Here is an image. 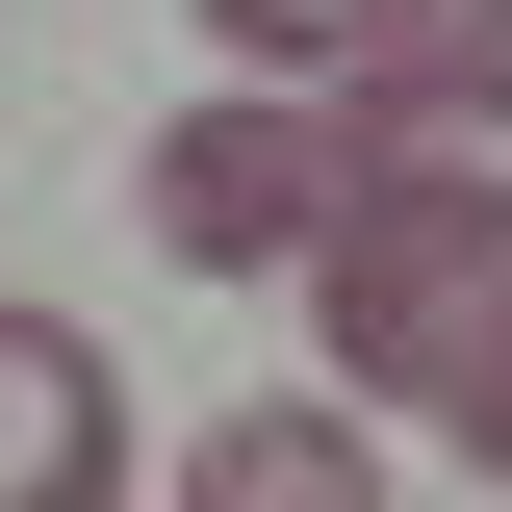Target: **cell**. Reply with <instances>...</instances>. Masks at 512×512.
Returning <instances> with one entry per match:
<instances>
[{"label":"cell","mask_w":512,"mask_h":512,"mask_svg":"<svg viewBox=\"0 0 512 512\" xmlns=\"http://www.w3.org/2000/svg\"><path fill=\"white\" fill-rule=\"evenodd\" d=\"M180 512H384V461H359V410H308V384H282V410H231V436H205Z\"/></svg>","instance_id":"obj_5"},{"label":"cell","mask_w":512,"mask_h":512,"mask_svg":"<svg viewBox=\"0 0 512 512\" xmlns=\"http://www.w3.org/2000/svg\"><path fill=\"white\" fill-rule=\"evenodd\" d=\"M436 410H461V436H487V512H512V282H487V359H461Z\"/></svg>","instance_id":"obj_7"},{"label":"cell","mask_w":512,"mask_h":512,"mask_svg":"<svg viewBox=\"0 0 512 512\" xmlns=\"http://www.w3.org/2000/svg\"><path fill=\"white\" fill-rule=\"evenodd\" d=\"M205 26H231L256 77H308V52H359V77H384V0H205Z\"/></svg>","instance_id":"obj_6"},{"label":"cell","mask_w":512,"mask_h":512,"mask_svg":"<svg viewBox=\"0 0 512 512\" xmlns=\"http://www.w3.org/2000/svg\"><path fill=\"white\" fill-rule=\"evenodd\" d=\"M333 205H384V231H487V256H512V77H487V52H384L359 103H333Z\"/></svg>","instance_id":"obj_2"},{"label":"cell","mask_w":512,"mask_h":512,"mask_svg":"<svg viewBox=\"0 0 512 512\" xmlns=\"http://www.w3.org/2000/svg\"><path fill=\"white\" fill-rule=\"evenodd\" d=\"M308 231H333V128L308 103H180L154 128V256L180 282H282Z\"/></svg>","instance_id":"obj_3"},{"label":"cell","mask_w":512,"mask_h":512,"mask_svg":"<svg viewBox=\"0 0 512 512\" xmlns=\"http://www.w3.org/2000/svg\"><path fill=\"white\" fill-rule=\"evenodd\" d=\"M487 282H512L487 231H384V205L308 231V308H333V384H359V410H436V384L487 359Z\"/></svg>","instance_id":"obj_1"},{"label":"cell","mask_w":512,"mask_h":512,"mask_svg":"<svg viewBox=\"0 0 512 512\" xmlns=\"http://www.w3.org/2000/svg\"><path fill=\"white\" fill-rule=\"evenodd\" d=\"M384 52H487L512 77V0H384Z\"/></svg>","instance_id":"obj_8"},{"label":"cell","mask_w":512,"mask_h":512,"mask_svg":"<svg viewBox=\"0 0 512 512\" xmlns=\"http://www.w3.org/2000/svg\"><path fill=\"white\" fill-rule=\"evenodd\" d=\"M103 487H128V384H103V333L0 308V512H103Z\"/></svg>","instance_id":"obj_4"}]
</instances>
